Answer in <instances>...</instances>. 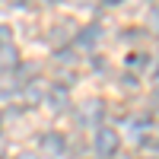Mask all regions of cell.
I'll return each instance as SVG.
<instances>
[{
  "label": "cell",
  "instance_id": "6da1fadb",
  "mask_svg": "<svg viewBox=\"0 0 159 159\" xmlns=\"http://www.w3.org/2000/svg\"><path fill=\"white\" fill-rule=\"evenodd\" d=\"M102 115H105V105H102V99H86L83 105L76 108V121L80 124H99L102 121Z\"/></svg>",
  "mask_w": 159,
  "mask_h": 159
},
{
  "label": "cell",
  "instance_id": "7a4b0ae2",
  "mask_svg": "<svg viewBox=\"0 0 159 159\" xmlns=\"http://www.w3.org/2000/svg\"><path fill=\"white\" fill-rule=\"evenodd\" d=\"M118 147H121L118 130H111V127H99V134H96V153H99V156H115Z\"/></svg>",
  "mask_w": 159,
  "mask_h": 159
},
{
  "label": "cell",
  "instance_id": "3957f363",
  "mask_svg": "<svg viewBox=\"0 0 159 159\" xmlns=\"http://www.w3.org/2000/svg\"><path fill=\"white\" fill-rule=\"evenodd\" d=\"M45 96H48V83L42 76H32L29 83L22 86V105H29V108L38 105V102H45Z\"/></svg>",
  "mask_w": 159,
  "mask_h": 159
},
{
  "label": "cell",
  "instance_id": "277c9868",
  "mask_svg": "<svg viewBox=\"0 0 159 159\" xmlns=\"http://www.w3.org/2000/svg\"><path fill=\"white\" fill-rule=\"evenodd\" d=\"M99 42H102V29L99 25H86V29H80V35H76V45L83 51H92Z\"/></svg>",
  "mask_w": 159,
  "mask_h": 159
},
{
  "label": "cell",
  "instance_id": "5b68a950",
  "mask_svg": "<svg viewBox=\"0 0 159 159\" xmlns=\"http://www.w3.org/2000/svg\"><path fill=\"white\" fill-rule=\"evenodd\" d=\"M45 102L51 105V111H64V108H67V102H70V92L64 89V86H51L48 96H45Z\"/></svg>",
  "mask_w": 159,
  "mask_h": 159
},
{
  "label": "cell",
  "instance_id": "8992f818",
  "mask_svg": "<svg viewBox=\"0 0 159 159\" xmlns=\"http://www.w3.org/2000/svg\"><path fill=\"white\" fill-rule=\"evenodd\" d=\"M16 67H19L16 48H13V45H3V48H0V76H3V73H13Z\"/></svg>",
  "mask_w": 159,
  "mask_h": 159
},
{
  "label": "cell",
  "instance_id": "52a82bcc",
  "mask_svg": "<svg viewBox=\"0 0 159 159\" xmlns=\"http://www.w3.org/2000/svg\"><path fill=\"white\" fill-rule=\"evenodd\" d=\"M42 147H45V153L57 156V153H64V137L61 134H45L42 137Z\"/></svg>",
  "mask_w": 159,
  "mask_h": 159
},
{
  "label": "cell",
  "instance_id": "ba28073f",
  "mask_svg": "<svg viewBox=\"0 0 159 159\" xmlns=\"http://www.w3.org/2000/svg\"><path fill=\"white\" fill-rule=\"evenodd\" d=\"M70 32H73V25L70 22H64V25H57V29H51V45H67V38H70Z\"/></svg>",
  "mask_w": 159,
  "mask_h": 159
},
{
  "label": "cell",
  "instance_id": "9c48e42d",
  "mask_svg": "<svg viewBox=\"0 0 159 159\" xmlns=\"http://www.w3.org/2000/svg\"><path fill=\"white\" fill-rule=\"evenodd\" d=\"M147 64H150V61H147V57H143V54H134V57H130V61H127V67L140 73V70H147Z\"/></svg>",
  "mask_w": 159,
  "mask_h": 159
},
{
  "label": "cell",
  "instance_id": "30bf717a",
  "mask_svg": "<svg viewBox=\"0 0 159 159\" xmlns=\"http://www.w3.org/2000/svg\"><path fill=\"white\" fill-rule=\"evenodd\" d=\"M3 45H10V29L0 25V48H3Z\"/></svg>",
  "mask_w": 159,
  "mask_h": 159
},
{
  "label": "cell",
  "instance_id": "8fae6325",
  "mask_svg": "<svg viewBox=\"0 0 159 159\" xmlns=\"http://www.w3.org/2000/svg\"><path fill=\"white\" fill-rule=\"evenodd\" d=\"M143 147H147V150H159V140H153V137H147V140H143Z\"/></svg>",
  "mask_w": 159,
  "mask_h": 159
},
{
  "label": "cell",
  "instance_id": "7c38bea8",
  "mask_svg": "<svg viewBox=\"0 0 159 159\" xmlns=\"http://www.w3.org/2000/svg\"><path fill=\"white\" fill-rule=\"evenodd\" d=\"M16 159H38V156H35V153H19Z\"/></svg>",
  "mask_w": 159,
  "mask_h": 159
},
{
  "label": "cell",
  "instance_id": "4fadbf2b",
  "mask_svg": "<svg viewBox=\"0 0 159 159\" xmlns=\"http://www.w3.org/2000/svg\"><path fill=\"white\" fill-rule=\"evenodd\" d=\"M0 159H3V140H0Z\"/></svg>",
  "mask_w": 159,
  "mask_h": 159
},
{
  "label": "cell",
  "instance_id": "5bb4252c",
  "mask_svg": "<svg viewBox=\"0 0 159 159\" xmlns=\"http://www.w3.org/2000/svg\"><path fill=\"white\" fill-rule=\"evenodd\" d=\"M10 3H16V7H19V3H25V0H10Z\"/></svg>",
  "mask_w": 159,
  "mask_h": 159
},
{
  "label": "cell",
  "instance_id": "9a60e30c",
  "mask_svg": "<svg viewBox=\"0 0 159 159\" xmlns=\"http://www.w3.org/2000/svg\"><path fill=\"white\" fill-rule=\"evenodd\" d=\"M153 3H156V13H159V0H153Z\"/></svg>",
  "mask_w": 159,
  "mask_h": 159
},
{
  "label": "cell",
  "instance_id": "2e32d148",
  "mask_svg": "<svg viewBox=\"0 0 159 159\" xmlns=\"http://www.w3.org/2000/svg\"><path fill=\"white\" fill-rule=\"evenodd\" d=\"M45 3H57V0H45Z\"/></svg>",
  "mask_w": 159,
  "mask_h": 159
},
{
  "label": "cell",
  "instance_id": "e0dca14e",
  "mask_svg": "<svg viewBox=\"0 0 159 159\" xmlns=\"http://www.w3.org/2000/svg\"><path fill=\"white\" fill-rule=\"evenodd\" d=\"M156 99H159V89H156Z\"/></svg>",
  "mask_w": 159,
  "mask_h": 159
}]
</instances>
